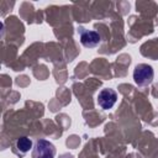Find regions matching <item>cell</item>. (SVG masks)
I'll use <instances>...</instances> for the list:
<instances>
[{
  "mask_svg": "<svg viewBox=\"0 0 158 158\" xmlns=\"http://www.w3.org/2000/svg\"><path fill=\"white\" fill-rule=\"evenodd\" d=\"M56 147L44 138H38L32 148V158H54Z\"/></svg>",
  "mask_w": 158,
  "mask_h": 158,
  "instance_id": "obj_2",
  "label": "cell"
},
{
  "mask_svg": "<svg viewBox=\"0 0 158 158\" xmlns=\"http://www.w3.org/2000/svg\"><path fill=\"white\" fill-rule=\"evenodd\" d=\"M62 158H72V157H65V156H64V157H62Z\"/></svg>",
  "mask_w": 158,
  "mask_h": 158,
  "instance_id": "obj_6",
  "label": "cell"
},
{
  "mask_svg": "<svg viewBox=\"0 0 158 158\" xmlns=\"http://www.w3.org/2000/svg\"><path fill=\"white\" fill-rule=\"evenodd\" d=\"M78 32H79V37H80L81 44L84 47H86V48H94L101 41L100 35L96 31H89V30H85L83 27H79Z\"/></svg>",
  "mask_w": 158,
  "mask_h": 158,
  "instance_id": "obj_3",
  "label": "cell"
},
{
  "mask_svg": "<svg viewBox=\"0 0 158 158\" xmlns=\"http://www.w3.org/2000/svg\"><path fill=\"white\" fill-rule=\"evenodd\" d=\"M154 72L153 68L148 64H137L133 70V80L138 86H146L149 85L153 80Z\"/></svg>",
  "mask_w": 158,
  "mask_h": 158,
  "instance_id": "obj_1",
  "label": "cell"
},
{
  "mask_svg": "<svg viewBox=\"0 0 158 158\" xmlns=\"http://www.w3.org/2000/svg\"><path fill=\"white\" fill-rule=\"evenodd\" d=\"M16 148L20 151V153L25 154L27 153L31 148H33V142L28 138V137H20L17 141H16Z\"/></svg>",
  "mask_w": 158,
  "mask_h": 158,
  "instance_id": "obj_5",
  "label": "cell"
},
{
  "mask_svg": "<svg viewBox=\"0 0 158 158\" xmlns=\"http://www.w3.org/2000/svg\"><path fill=\"white\" fill-rule=\"evenodd\" d=\"M116 100H117V94H116V91L112 90V89H109V88L102 89V90L99 93V95H98V105H99L101 109H104V110L111 109V107L115 105Z\"/></svg>",
  "mask_w": 158,
  "mask_h": 158,
  "instance_id": "obj_4",
  "label": "cell"
}]
</instances>
